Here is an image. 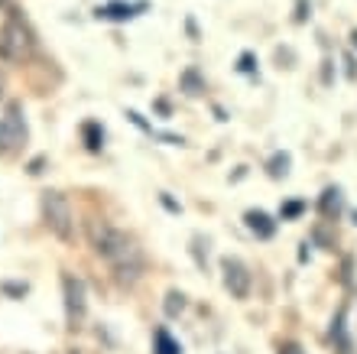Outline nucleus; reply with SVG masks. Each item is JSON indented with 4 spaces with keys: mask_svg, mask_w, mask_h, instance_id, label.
<instances>
[{
    "mask_svg": "<svg viewBox=\"0 0 357 354\" xmlns=\"http://www.w3.org/2000/svg\"><path fill=\"white\" fill-rule=\"evenodd\" d=\"M289 156H286V153H280V156H273V163H270V176L273 179H280V176H286V172H289Z\"/></svg>",
    "mask_w": 357,
    "mask_h": 354,
    "instance_id": "f8f14e48",
    "label": "nucleus"
},
{
    "mask_svg": "<svg viewBox=\"0 0 357 354\" xmlns=\"http://www.w3.org/2000/svg\"><path fill=\"white\" fill-rule=\"evenodd\" d=\"M88 237H91L94 253L104 257L114 267L117 280L127 283V286L140 280L143 253L130 234L121 231V228H111V224H104V221H88Z\"/></svg>",
    "mask_w": 357,
    "mask_h": 354,
    "instance_id": "f257e3e1",
    "label": "nucleus"
},
{
    "mask_svg": "<svg viewBox=\"0 0 357 354\" xmlns=\"http://www.w3.org/2000/svg\"><path fill=\"white\" fill-rule=\"evenodd\" d=\"M43 218H46V228L59 241L75 237V212H72V205H68V198L62 192H56V189L43 192Z\"/></svg>",
    "mask_w": 357,
    "mask_h": 354,
    "instance_id": "7ed1b4c3",
    "label": "nucleus"
},
{
    "mask_svg": "<svg viewBox=\"0 0 357 354\" xmlns=\"http://www.w3.org/2000/svg\"><path fill=\"white\" fill-rule=\"evenodd\" d=\"M221 270H225V286L234 299H247L250 296V270L237 257H225L221 260Z\"/></svg>",
    "mask_w": 357,
    "mask_h": 354,
    "instance_id": "423d86ee",
    "label": "nucleus"
},
{
    "mask_svg": "<svg viewBox=\"0 0 357 354\" xmlns=\"http://www.w3.org/2000/svg\"><path fill=\"white\" fill-rule=\"evenodd\" d=\"M302 208H305L302 202H289V205H282V218H296Z\"/></svg>",
    "mask_w": 357,
    "mask_h": 354,
    "instance_id": "4468645a",
    "label": "nucleus"
},
{
    "mask_svg": "<svg viewBox=\"0 0 357 354\" xmlns=\"http://www.w3.org/2000/svg\"><path fill=\"white\" fill-rule=\"evenodd\" d=\"M182 309H185V296L176 293V289H169V293H166V316L176 318V316H182Z\"/></svg>",
    "mask_w": 357,
    "mask_h": 354,
    "instance_id": "9b49d317",
    "label": "nucleus"
},
{
    "mask_svg": "<svg viewBox=\"0 0 357 354\" xmlns=\"http://www.w3.org/2000/svg\"><path fill=\"white\" fill-rule=\"evenodd\" d=\"M247 228L257 234V237H273L276 234V221H273L270 214H264V212H247Z\"/></svg>",
    "mask_w": 357,
    "mask_h": 354,
    "instance_id": "6e6552de",
    "label": "nucleus"
},
{
    "mask_svg": "<svg viewBox=\"0 0 357 354\" xmlns=\"http://www.w3.org/2000/svg\"><path fill=\"white\" fill-rule=\"evenodd\" d=\"M280 354H305V351H302L299 345H292V341H289V345H280Z\"/></svg>",
    "mask_w": 357,
    "mask_h": 354,
    "instance_id": "dca6fc26",
    "label": "nucleus"
},
{
    "mask_svg": "<svg viewBox=\"0 0 357 354\" xmlns=\"http://www.w3.org/2000/svg\"><path fill=\"white\" fill-rule=\"evenodd\" d=\"M62 296H66V322L68 328H78L85 322V312H88V289L85 280H78L72 273L62 276Z\"/></svg>",
    "mask_w": 357,
    "mask_h": 354,
    "instance_id": "20e7f679",
    "label": "nucleus"
},
{
    "mask_svg": "<svg viewBox=\"0 0 357 354\" xmlns=\"http://www.w3.org/2000/svg\"><path fill=\"white\" fill-rule=\"evenodd\" d=\"M0 88H3V84H0Z\"/></svg>",
    "mask_w": 357,
    "mask_h": 354,
    "instance_id": "a211bd4d",
    "label": "nucleus"
},
{
    "mask_svg": "<svg viewBox=\"0 0 357 354\" xmlns=\"http://www.w3.org/2000/svg\"><path fill=\"white\" fill-rule=\"evenodd\" d=\"M153 354H182V345L166 328H156V348H153Z\"/></svg>",
    "mask_w": 357,
    "mask_h": 354,
    "instance_id": "1a4fd4ad",
    "label": "nucleus"
},
{
    "mask_svg": "<svg viewBox=\"0 0 357 354\" xmlns=\"http://www.w3.org/2000/svg\"><path fill=\"white\" fill-rule=\"evenodd\" d=\"M182 84L188 88V94H202V82H198V75L192 72V68H188V72L182 75Z\"/></svg>",
    "mask_w": 357,
    "mask_h": 354,
    "instance_id": "ddd939ff",
    "label": "nucleus"
},
{
    "mask_svg": "<svg viewBox=\"0 0 357 354\" xmlns=\"http://www.w3.org/2000/svg\"><path fill=\"white\" fill-rule=\"evenodd\" d=\"M33 52V33L29 27L20 20V13H7L3 27H0V62L7 66H20L26 62Z\"/></svg>",
    "mask_w": 357,
    "mask_h": 354,
    "instance_id": "f03ea898",
    "label": "nucleus"
},
{
    "mask_svg": "<svg viewBox=\"0 0 357 354\" xmlns=\"http://www.w3.org/2000/svg\"><path fill=\"white\" fill-rule=\"evenodd\" d=\"M254 56H250V52H244V56H241V72H254Z\"/></svg>",
    "mask_w": 357,
    "mask_h": 354,
    "instance_id": "2eb2a0df",
    "label": "nucleus"
},
{
    "mask_svg": "<svg viewBox=\"0 0 357 354\" xmlns=\"http://www.w3.org/2000/svg\"><path fill=\"white\" fill-rule=\"evenodd\" d=\"M82 133H85V147L91 149V153H98V149L104 147V127H101V124L88 121L85 127H82Z\"/></svg>",
    "mask_w": 357,
    "mask_h": 354,
    "instance_id": "9d476101",
    "label": "nucleus"
},
{
    "mask_svg": "<svg viewBox=\"0 0 357 354\" xmlns=\"http://www.w3.org/2000/svg\"><path fill=\"white\" fill-rule=\"evenodd\" d=\"M143 10H150L146 0H111V3H104V7L94 10V17L107 20V23H127V20L140 17Z\"/></svg>",
    "mask_w": 357,
    "mask_h": 354,
    "instance_id": "0eeeda50",
    "label": "nucleus"
},
{
    "mask_svg": "<svg viewBox=\"0 0 357 354\" xmlns=\"http://www.w3.org/2000/svg\"><path fill=\"white\" fill-rule=\"evenodd\" d=\"M3 3H7V0H0V7H3Z\"/></svg>",
    "mask_w": 357,
    "mask_h": 354,
    "instance_id": "f3484780",
    "label": "nucleus"
},
{
    "mask_svg": "<svg viewBox=\"0 0 357 354\" xmlns=\"http://www.w3.org/2000/svg\"><path fill=\"white\" fill-rule=\"evenodd\" d=\"M26 143V124H23V108L17 101L7 104V114L0 121V153H13Z\"/></svg>",
    "mask_w": 357,
    "mask_h": 354,
    "instance_id": "39448f33",
    "label": "nucleus"
}]
</instances>
